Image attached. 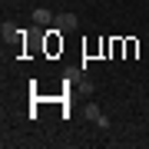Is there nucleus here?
Instances as JSON below:
<instances>
[{"label": "nucleus", "instance_id": "nucleus-1", "mask_svg": "<svg viewBox=\"0 0 149 149\" xmlns=\"http://www.w3.org/2000/svg\"><path fill=\"white\" fill-rule=\"evenodd\" d=\"M53 23H56V30H63V33H73L76 27H80V20H76V13H60V17H56Z\"/></svg>", "mask_w": 149, "mask_h": 149}, {"label": "nucleus", "instance_id": "nucleus-2", "mask_svg": "<svg viewBox=\"0 0 149 149\" xmlns=\"http://www.w3.org/2000/svg\"><path fill=\"white\" fill-rule=\"evenodd\" d=\"M56 17L47 10V7H37V10H33V23H43V27H47V23H53Z\"/></svg>", "mask_w": 149, "mask_h": 149}, {"label": "nucleus", "instance_id": "nucleus-3", "mask_svg": "<svg viewBox=\"0 0 149 149\" xmlns=\"http://www.w3.org/2000/svg\"><path fill=\"white\" fill-rule=\"evenodd\" d=\"M100 116H103V109L96 106V103H86V119H90V123H96Z\"/></svg>", "mask_w": 149, "mask_h": 149}, {"label": "nucleus", "instance_id": "nucleus-4", "mask_svg": "<svg viewBox=\"0 0 149 149\" xmlns=\"http://www.w3.org/2000/svg\"><path fill=\"white\" fill-rule=\"evenodd\" d=\"M0 33H3V40H7V37H13V33H17V27H13L10 20H3V27H0Z\"/></svg>", "mask_w": 149, "mask_h": 149}]
</instances>
